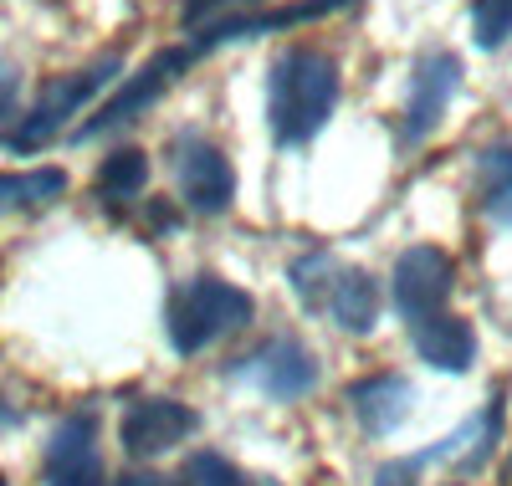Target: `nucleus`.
Wrapping results in <instances>:
<instances>
[{"mask_svg": "<svg viewBox=\"0 0 512 486\" xmlns=\"http://www.w3.org/2000/svg\"><path fill=\"white\" fill-rule=\"evenodd\" d=\"M338 108V62L318 47H282L267 67V123L282 149H303Z\"/></svg>", "mask_w": 512, "mask_h": 486, "instance_id": "nucleus-1", "label": "nucleus"}, {"mask_svg": "<svg viewBox=\"0 0 512 486\" xmlns=\"http://www.w3.org/2000/svg\"><path fill=\"white\" fill-rule=\"evenodd\" d=\"M123 77V57H98V62H88V67H77V72H62V77H52L47 87L36 93V103L26 108V118H16V128H6L0 134V144H6L11 154H36V149H47L62 128L88 108L108 82H118Z\"/></svg>", "mask_w": 512, "mask_h": 486, "instance_id": "nucleus-2", "label": "nucleus"}, {"mask_svg": "<svg viewBox=\"0 0 512 486\" xmlns=\"http://www.w3.org/2000/svg\"><path fill=\"white\" fill-rule=\"evenodd\" d=\"M251 313H256L251 292H241V287H231L221 277H195V282L175 287L169 313H164V328H169L175 353H205L210 343H221L226 333L251 323Z\"/></svg>", "mask_w": 512, "mask_h": 486, "instance_id": "nucleus-3", "label": "nucleus"}, {"mask_svg": "<svg viewBox=\"0 0 512 486\" xmlns=\"http://www.w3.org/2000/svg\"><path fill=\"white\" fill-rule=\"evenodd\" d=\"M195 67V52L185 47V41H180V47H164V52H154L134 77H123V87H118V93L88 118V123H82L77 128V134H72V144H93V139H103V134H118V128L123 123H134L139 113H149L164 93H169V87H175L185 72Z\"/></svg>", "mask_w": 512, "mask_h": 486, "instance_id": "nucleus-4", "label": "nucleus"}, {"mask_svg": "<svg viewBox=\"0 0 512 486\" xmlns=\"http://www.w3.org/2000/svg\"><path fill=\"white\" fill-rule=\"evenodd\" d=\"M461 93V57L456 52H420L410 67V98H405V118L395 144L410 154L441 128L451 98Z\"/></svg>", "mask_w": 512, "mask_h": 486, "instance_id": "nucleus-5", "label": "nucleus"}, {"mask_svg": "<svg viewBox=\"0 0 512 486\" xmlns=\"http://www.w3.org/2000/svg\"><path fill=\"white\" fill-rule=\"evenodd\" d=\"M169 154H175L180 200L195 215H226L231 210V200H236V169L205 134H180Z\"/></svg>", "mask_w": 512, "mask_h": 486, "instance_id": "nucleus-6", "label": "nucleus"}, {"mask_svg": "<svg viewBox=\"0 0 512 486\" xmlns=\"http://www.w3.org/2000/svg\"><path fill=\"white\" fill-rule=\"evenodd\" d=\"M451 282H456V267H451L446 251H436V246H410V251H400L390 287H395V313L405 318V328L446 313Z\"/></svg>", "mask_w": 512, "mask_h": 486, "instance_id": "nucleus-7", "label": "nucleus"}, {"mask_svg": "<svg viewBox=\"0 0 512 486\" xmlns=\"http://www.w3.org/2000/svg\"><path fill=\"white\" fill-rule=\"evenodd\" d=\"M231 379L262 389L267 400H303V394L318 384V359L303 338H267L251 359H236Z\"/></svg>", "mask_w": 512, "mask_h": 486, "instance_id": "nucleus-8", "label": "nucleus"}, {"mask_svg": "<svg viewBox=\"0 0 512 486\" xmlns=\"http://www.w3.org/2000/svg\"><path fill=\"white\" fill-rule=\"evenodd\" d=\"M47 486H103V456H98V415L77 410L67 415L47 440Z\"/></svg>", "mask_w": 512, "mask_h": 486, "instance_id": "nucleus-9", "label": "nucleus"}, {"mask_svg": "<svg viewBox=\"0 0 512 486\" xmlns=\"http://www.w3.org/2000/svg\"><path fill=\"white\" fill-rule=\"evenodd\" d=\"M200 430V415L180 400H134L123 410V425H118V440L128 456H159L169 446H180L185 435Z\"/></svg>", "mask_w": 512, "mask_h": 486, "instance_id": "nucleus-10", "label": "nucleus"}, {"mask_svg": "<svg viewBox=\"0 0 512 486\" xmlns=\"http://www.w3.org/2000/svg\"><path fill=\"white\" fill-rule=\"evenodd\" d=\"M410 343L420 353V364H431L441 374H466L477 359V333L466 318H451V313H436L410 328Z\"/></svg>", "mask_w": 512, "mask_h": 486, "instance_id": "nucleus-11", "label": "nucleus"}, {"mask_svg": "<svg viewBox=\"0 0 512 486\" xmlns=\"http://www.w3.org/2000/svg\"><path fill=\"white\" fill-rule=\"evenodd\" d=\"M318 313H328L344 333H374V323H379V282L369 272L338 261V272H333V282H328V292L318 302Z\"/></svg>", "mask_w": 512, "mask_h": 486, "instance_id": "nucleus-12", "label": "nucleus"}, {"mask_svg": "<svg viewBox=\"0 0 512 486\" xmlns=\"http://www.w3.org/2000/svg\"><path fill=\"white\" fill-rule=\"evenodd\" d=\"M349 405H354V415L369 435H390V430L405 425V415L415 405V389L400 374H374V379H359L349 389Z\"/></svg>", "mask_w": 512, "mask_h": 486, "instance_id": "nucleus-13", "label": "nucleus"}, {"mask_svg": "<svg viewBox=\"0 0 512 486\" xmlns=\"http://www.w3.org/2000/svg\"><path fill=\"white\" fill-rule=\"evenodd\" d=\"M62 195H67V169H11V174H0V215L41 210Z\"/></svg>", "mask_w": 512, "mask_h": 486, "instance_id": "nucleus-14", "label": "nucleus"}, {"mask_svg": "<svg viewBox=\"0 0 512 486\" xmlns=\"http://www.w3.org/2000/svg\"><path fill=\"white\" fill-rule=\"evenodd\" d=\"M477 180H482V210L492 226L512 231V144H492L477 154Z\"/></svg>", "mask_w": 512, "mask_h": 486, "instance_id": "nucleus-15", "label": "nucleus"}, {"mask_svg": "<svg viewBox=\"0 0 512 486\" xmlns=\"http://www.w3.org/2000/svg\"><path fill=\"white\" fill-rule=\"evenodd\" d=\"M144 185H149V154L144 149H113L103 164H98V180H93V190H98V200H134V195H144Z\"/></svg>", "mask_w": 512, "mask_h": 486, "instance_id": "nucleus-16", "label": "nucleus"}, {"mask_svg": "<svg viewBox=\"0 0 512 486\" xmlns=\"http://www.w3.org/2000/svg\"><path fill=\"white\" fill-rule=\"evenodd\" d=\"M333 272H338V256H328V251H308V256H297V261H292L287 282H292L297 297H303V307H313V313H318V302H323Z\"/></svg>", "mask_w": 512, "mask_h": 486, "instance_id": "nucleus-17", "label": "nucleus"}, {"mask_svg": "<svg viewBox=\"0 0 512 486\" xmlns=\"http://www.w3.org/2000/svg\"><path fill=\"white\" fill-rule=\"evenodd\" d=\"M169 486H251V481H246L226 456H216V451H195Z\"/></svg>", "mask_w": 512, "mask_h": 486, "instance_id": "nucleus-18", "label": "nucleus"}, {"mask_svg": "<svg viewBox=\"0 0 512 486\" xmlns=\"http://www.w3.org/2000/svg\"><path fill=\"white\" fill-rule=\"evenodd\" d=\"M472 36L482 52H497L512 41V0H477L472 6Z\"/></svg>", "mask_w": 512, "mask_h": 486, "instance_id": "nucleus-19", "label": "nucleus"}, {"mask_svg": "<svg viewBox=\"0 0 512 486\" xmlns=\"http://www.w3.org/2000/svg\"><path fill=\"white\" fill-rule=\"evenodd\" d=\"M262 0H185V26H205V21H216V16H231V11H256Z\"/></svg>", "mask_w": 512, "mask_h": 486, "instance_id": "nucleus-20", "label": "nucleus"}, {"mask_svg": "<svg viewBox=\"0 0 512 486\" xmlns=\"http://www.w3.org/2000/svg\"><path fill=\"white\" fill-rule=\"evenodd\" d=\"M16 103H21V72H16V62L0 57V134L16 118Z\"/></svg>", "mask_w": 512, "mask_h": 486, "instance_id": "nucleus-21", "label": "nucleus"}, {"mask_svg": "<svg viewBox=\"0 0 512 486\" xmlns=\"http://www.w3.org/2000/svg\"><path fill=\"white\" fill-rule=\"evenodd\" d=\"M118 486H169L164 476H154V471H134V476H123Z\"/></svg>", "mask_w": 512, "mask_h": 486, "instance_id": "nucleus-22", "label": "nucleus"}, {"mask_svg": "<svg viewBox=\"0 0 512 486\" xmlns=\"http://www.w3.org/2000/svg\"><path fill=\"white\" fill-rule=\"evenodd\" d=\"M251 486H272V481H251Z\"/></svg>", "mask_w": 512, "mask_h": 486, "instance_id": "nucleus-23", "label": "nucleus"}, {"mask_svg": "<svg viewBox=\"0 0 512 486\" xmlns=\"http://www.w3.org/2000/svg\"><path fill=\"white\" fill-rule=\"evenodd\" d=\"M0 486H6V476H0Z\"/></svg>", "mask_w": 512, "mask_h": 486, "instance_id": "nucleus-24", "label": "nucleus"}]
</instances>
